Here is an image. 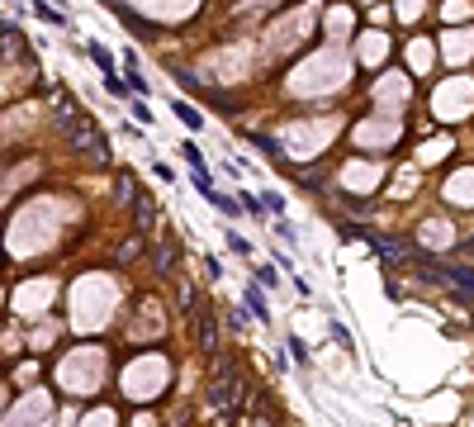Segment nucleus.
<instances>
[{
    "label": "nucleus",
    "instance_id": "obj_14",
    "mask_svg": "<svg viewBox=\"0 0 474 427\" xmlns=\"http://www.w3.org/2000/svg\"><path fill=\"white\" fill-rule=\"evenodd\" d=\"M105 5H110V10H119V5H124V0H105Z\"/></svg>",
    "mask_w": 474,
    "mask_h": 427
},
{
    "label": "nucleus",
    "instance_id": "obj_1",
    "mask_svg": "<svg viewBox=\"0 0 474 427\" xmlns=\"http://www.w3.org/2000/svg\"><path fill=\"white\" fill-rule=\"evenodd\" d=\"M33 15L43 19V24H52V29H67V15L57 5H47V0H33Z\"/></svg>",
    "mask_w": 474,
    "mask_h": 427
},
{
    "label": "nucleus",
    "instance_id": "obj_10",
    "mask_svg": "<svg viewBox=\"0 0 474 427\" xmlns=\"http://www.w3.org/2000/svg\"><path fill=\"white\" fill-rule=\"evenodd\" d=\"M105 91L124 100V95H128V86H124V81H119V72H105Z\"/></svg>",
    "mask_w": 474,
    "mask_h": 427
},
{
    "label": "nucleus",
    "instance_id": "obj_11",
    "mask_svg": "<svg viewBox=\"0 0 474 427\" xmlns=\"http://www.w3.org/2000/svg\"><path fill=\"white\" fill-rule=\"evenodd\" d=\"M228 247H233L237 256H252V242H247L242 233H228Z\"/></svg>",
    "mask_w": 474,
    "mask_h": 427
},
{
    "label": "nucleus",
    "instance_id": "obj_6",
    "mask_svg": "<svg viewBox=\"0 0 474 427\" xmlns=\"http://www.w3.org/2000/svg\"><path fill=\"white\" fill-rule=\"evenodd\" d=\"M209 200H214V209H219V214H228V219H237V214H242V205H237L233 195H223V190H209Z\"/></svg>",
    "mask_w": 474,
    "mask_h": 427
},
{
    "label": "nucleus",
    "instance_id": "obj_3",
    "mask_svg": "<svg viewBox=\"0 0 474 427\" xmlns=\"http://www.w3.org/2000/svg\"><path fill=\"white\" fill-rule=\"evenodd\" d=\"M86 52H91V62L100 67V72H114V57H110V47L100 43V38H91V43H86Z\"/></svg>",
    "mask_w": 474,
    "mask_h": 427
},
{
    "label": "nucleus",
    "instance_id": "obj_13",
    "mask_svg": "<svg viewBox=\"0 0 474 427\" xmlns=\"http://www.w3.org/2000/svg\"><path fill=\"white\" fill-rule=\"evenodd\" d=\"M289 351H294V361H308V347H304L299 337H289Z\"/></svg>",
    "mask_w": 474,
    "mask_h": 427
},
{
    "label": "nucleus",
    "instance_id": "obj_4",
    "mask_svg": "<svg viewBox=\"0 0 474 427\" xmlns=\"http://www.w3.org/2000/svg\"><path fill=\"white\" fill-rule=\"evenodd\" d=\"M256 205H261V214L270 209V214L280 219V214H284V195H280V190H261V195H256Z\"/></svg>",
    "mask_w": 474,
    "mask_h": 427
},
{
    "label": "nucleus",
    "instance_id": "obj_12",
    "mask_svg": "<svg viewBox=\"0 0 474 427\" xmlns=\"http://www.w3.org/2000/svg\"><path fill=\"white\" fill-rule=\"evenodd\" d=\"M256 285H266V290H270V285H280V275H275V266H261V271H256Z\"/></svg>",
    "mask_w": 474,
    "mask_h": 427
},
{
    "label": "nucleus",
    "instance_id": "obj_2",
    "mask_svg": "<svg viewBox=\"0 0 474 427\" xmlns=\"http://www.w3.org/2000/svg\"><path fill=\"white\" fill-rule=\"evenodd\" d=\"M171 110H175V119H180V124H185L190 133H195V128H204V114L195 110V105H185V100H175Z\"/></svg>",
    "mask_w": 474,
    "mask_h": 427
},
{
    "label": "nucleus",
    "instance_id": "obj_5",
    "mask_svg": "<svg viewBox=\"0 0 474 427\" xmlns=\"http://www.w3.org/2000/svg\"><path fill=\"white\" fill-rule=\"evenodd\" d=\"M133 205H138V228L147 233V228L157 223V200H147V195H142V200H133Z\"/></svg>",
    "mask_w": 474,
    "mask_h": 427
},
{
    "label": "nucleus",
    "instance_id": "obj_8",
    "mask_svg": "<svg viewBox=\"0 0 474 427\" xmlns=\"http://www.w3.org/2000/svg\"><path fill=\"white\" fill-rule=\"evenodd\" d=\"M200 347L214 351V314H200Z\"/></svg>",
    "mask_w": 474,
    "mask_h": 427
},
{
    "label": "nucleus",
    "instance_id": "obj_7",
    "mask_svg": "<svg viewBox=\"0 0 474 427\" xmlns=\"http://www.w3.org/2000/svg\"><path fill=\"white\" fill-rule=\"evenodd\" d=\"M247 309H252V318L270 323V314H266V295H261V285H252V290H247Z\"/></svg>",
    "mask_w": 474,
    "mask_h": 427
},
{
    "label": "nucleus",
    "instance_id": "obj_9",
    "mask_svg": "<svg viewBox=\"0 0 474 427\" xmlns=\"http://www.w3.org/2000/svg\"><path fill=\"white\" fill-rule=\"evenodd\" d=\"M180 152H185V161H190V171H204V152H200V147H195V142H180Z\"/></svg>",
    "mask_w": 474,
    "mask_h": 427
}]
</instances>
